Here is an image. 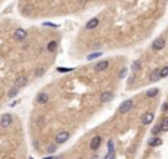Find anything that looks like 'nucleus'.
Returning <instances> with one entry per match:
<instances>
[{"mask_svg":"<svg viewBox=\"0 0 168 159\" xmlns=\"http://www.w3.org/2000/svg\"><path fill=\"white\" fill-rule=\"evenodd\" d=\"M18 91H19V89H16V87H13V89L11 90V91H9V99H11V97H13V96H16V94H18Z\"/></svg>","mask_w":168,"mask_h":159,"instance_id":"obj_19","label":"nucleus"},{"mask_svg":"<svg viewBox=\"0 0 168 159\" xmlns=\"http://www.w3.org/2000/svg\"><path fill=\"white\" fill-rule=\"evenodd\" d=\"M56 159V158H55ZM58 159H64V156H59V158H58Z\"/></svg>","mask_w":168,"mask_h":159,"instance_id":"obj_33","label":"nucleus"},{"mask_svg":"<svg viewBox=\"0 0 168 159\" xmlns=\"http://www.w3.org/2000/svg\"><path fill=\"white\" fill-rule=\"evenodd\" d=\"M115 158V152H108V155L105 156V159H114Z\"/></svg>","mask_w":168,"mask_h":159,"instance_id":"obj_27","label":"nucleus"},{"mask_svg":"<svg viewBox=\"0 0 168 159\" xmlns=\"http://www.w3.org/2000/svg\"><path fill=\"white\" fill-rule=\"evenodd\" d=\"M153 118H155V115H153L152 112H146V114H143V116H142V124L143 125H149L150 122L153 121Z\"/></svg>","mask_w":168,"mask_h":159,"instance_id":"obj_4","label":"nucleus"},{"mask_svg":"<svg viewBox=\"0 0 168 159\" xmlns=\"http://www.w3.org/2000/svg\"><path fill=\"white\" fill-rule=\"evenodd\" d=\"M13 37H15V40H25L27 31L24 30V28H18V30L15 31V34H13Z\"/></svg>","mask_w":168,"mask_h":159,"instance_id":"obj_7","label":"nucleus"},{"mask_svg":"<svg viewBox=\"0 0 168 159\" xmlns=\"http://www.w3.org/2000/svg\"><path fill=\"white\" fill-rule=\"evenodd\" d=\"M12 119L13 118H12L11 114H3L0 116V127H2V128H8L12 124Z\"/></svg>","mask_w":168,"mask_h":159,"instance_id":"obj_1","label":"nucleus"},{"mask_svg":"<svg viewBox=\"0 0 168 159\" xmlns=\"http://www.w3.org/2000/svg\"><path fill=\"white\" fill-rule=\"evenodd\" d=\"M56 147H58L56 144H50V146L47 147V152H49V153H53V152L56 150Z\"/></svg>","mask_w":168,"mask_h":159,"instance_id":"obj_26","label":"nucleus"},{"mask_svg":"<svg viewBox=\"0 0 168 159\" xmlns=\"http://www.w3.org/2000/svg\"><path fill=\"white\" fill-rule=\"evenodd\" d=\"M47 100H49V96H47V93H38L37 97H35V102L40 105H44L47 103Z\"/></svg>","mask_w":168,"mask_h":159,"instance_id":"obj_8","label":"nucleus"},{"mask_svg":"<svg viewBox=\"0 0 168 159\" xmlns=\"http://www.w3.org/2000/svg\"><path fill=\"white\" fill-rule=\"evenodd\" d=\"M43 74H44V68H38V69H35V77H41Z\"/></svg>","mask_w":168,"mask_h":159,"instance_id":"obj_23","label":"nucleus"},{"mask_svg":"<svg viewBox=\"0 0 168 159\" xmlns=\"http://www.w3.org/2000/svg\"><path fill=\"white\" fill-rule=\"evenodd\" d=\"M100 141H102L100 136H94L93 139H91V143H90V149H91V150H97L99 146H100Z\"/></svg>","mask_w":168,"mask_h":159,"instance_id":"obj_6","label":"nucleus"},{"mask_svg":"<svg viewBox=\"0 0 168 159\" xmlns=\"http://www.w3.org/2000/svg\"><path fill=\"white\" fill-rule=\"evenodd\" d=\"M80 159H83V158H80Z\"/></svg>","mask_w":168,"mask_h":159,"instance_id":"obj_35","label":"nucleus"},{"mask_svg":"<svg viewBox=\"0 0 168 159\" xmlns=\"http://www.w3.org/2000/svg\"><path fill=\"white\" fill-rule=\"evenodd\" d=\"M97 158H99V156H96V155H94V156H91V159H97Z\"/></svg>","mask_w":168,"mask_h":159,"instance_id":"obj_32","label":"nucleus"},{"mask_svg":"<svg viewBox=\"0 0 168 159\" xmlns=\"http://www.w3.org/2000/svg\"><path fill=\"white\" fill-rule=\"evenodd\" d=\"M25 84H27V77L21 75V77H18V78L15 80V84H13V87H16V89H21V87H24Z\"/></svg>","mask_w":168,"mask_h":159,"instance_id":"obj_10","label":"nucleus"},{"mask_svg":"<svg viewBox=\"0 0 168 159\" xmlns=\"http://www.w3.org/2000/svg\"><path fill=\"white\" fill-rule=\"evenodd\" d=\"M99 56H102V52H96V53H90L89 56H87V59L91 60V59H96V58H99Z\"/></svg>","mask_w":168,"mask_h":159,"instance_id":"obj_17","label":"nucleus"},{"mask_svg":"<svg viewBox=\"0 0 168 159\" xmlns=\"http://www.w3.org/2000/svg\"><path fill=\"white\" fill-rule=\"evenodd\" d=\"M56 46H58V44H56V41H55V40L50 41V43L47 44V50H49V52H53V50L56 49Z\"/></svg>","mask_w":168,"mask_h":159,"instance_id":"obj_18","label":"nucleus"},{"mask_svg":"<svg viewBox=\"0 0 168 159\" xmlns=\"http://www.w3.org/2000/svg\"><path fill=\"white\" fill-rule=\"evenodd\" d=\"M167 109H168V102H165V103L162 105V111L165 112V111H167Z\"/></svg>","mask_w":168,"mask_h":159,"instance_id":"obj_30","label":"nucleus"},{"mask_svg":"<svg viewBox=\"0 0 168 159\" xmlns=\"http://www.w3.org/2000/svg\"><path fill=\"white\" fill-rule=\"evenodd\" d=\"M43 159H55V156H46V158H43Z\"/></svg>","mask_w":168,"mask_h":159,"instance_id":"obj_31","label":"nucleus"},{"mask_svg":"<svg viewBox=\"0 0 168 159\" xmlns=\"http://www.w3.org/2000/svg\"><path fill=\"white\" fill-rule=\"evenodd\" d=\"M28 159H34V158H28Z\"/></svg>","mask_w":168,"mask_h":159,"instance_id":"obj_34","label":"nucleus"},{"mask_svg":"<svg viewBox=\"0 0 168 159\" xmlns=\"http://www.w3.org/2000/svg\"><path fill=\"white\" fill-rule=\"evenodd\" d=\"M161 144H162V140H161L159 137H152V139H150L149 140V146H152V147H158V146H161Z\"/></svg>","mask_w":168,"mask_h":159,"instance_id":"obj_12","label":"nucleus"},{"mask_svg":"<svg viewBox=\"0 0 168 159\" xmlns=\"http://www.w3.org/2000/svg\"><path fill=\"white\" fill-rule=\"evenodd\" d=\"M161 78V69H155V71H152V74H150V77H149V80L152 83H155V81H158Z\"/></svg>","mask_w":168,"mask_h":159,"instance_id":"obj_13","label":"nucleus"},{"mask_svg":"<svg viewBox=\"0 0 168 159\" xmlns=\"http://www.w3.org/2000/svg\"><path fill=\"white\" fill-rule=\"evenodd\" d=\"M112 99H114V93H112V91H103L100 94V100H102V102H105V103L111 102Z\"/></svg>","mask_w":168,"mask_h":159,"instance_id":"obj_9","label":"nucleus"},{"mask_svg":"<svg viewBox=\"0 0 168 159\" xmlns=\"http://www.w3.org/2000/svg\"><path fill=\"white\" fill-rule=\"evenodd\" d=\"M161 130H162V128H161V124H159V125H156V127H153V130H152V134H155V136H156V134L159 133Z\"/></svg>","mask_w":168,"mask_h":159,"instance_id":"obj_24","label":"nucleus"},{"mask_svg":"<svg viewBox=\"0 0 168 159\" xmlns=\"http://www.w3.org/2000/svg\"><path fill=\"white\" fill-rule=\"evenodd\" d=\"M164 47H165V40H164V38H158V40H155L152 43V49H153V50H162Z\"/></svg>","mask_w":168,"mask_h":159,"instance_id":"obj_5","label":"nucleus"},{"mask_svg":"<svg viewBox=\"0 0 168 159\" xmlns=\"http://www.w3.org/2000/svg\"><path fill=\"white\" fill-rule=\"evenodd\" d=\"M131 107H133V100L127 99V100H124L123 103L120 105V112L121 114H127V112L131 111Z\"/></svg>","mask_w":168,"mask_h":159,"instance_id":"obj_2","label":"nucleus"},{"mask_svg":"<svg viewBox=\"0 0 168 159\" xmlns=\"http://www.w3.org/2000/svg\"><path fill=\"white\" fill-rule=\"evenodd\" d=\"M165 77H168V66H164L161 69V78H165Z\"/></svg>","mask_w":168,"mask_h":159,"instance_id":"obj_20","label":"nucleus"},{"mask_svg":"<svg viewBox=\"0 0 168 159\" xmlns=\"http://www.w3.org/2000/svg\"><path fill=\"white\" fill-rule=\"evenodd\" d=\"M109 66V62L108 60H102V62H99V63H96V66H94V71H103V69H106V68Z\"/></svg>","mask_w":168,"mask_h":159,"instance_id":"obj_11","label":"nucleus"},{"mask_svg":"<svg viewBox=\"0 0 168 159\" xmlns=\"http://www.w3.org/2000/svg\"><path fill=\"white\" fill-rule=\"evenodd\" d=\"M44 27H52V28H56V24H52V22H44Z\"/></svg>","mask_w":168,"mask_h":159,"instance_id":"obj_29","label":"nucleus"},{"mask_svg":"<svg viewBox=\"0 0 168 159\" xmlns=\"http://www.w3.org/2000/svg\"><path fill=\"white\" fill-rule=\"evenodd\" d=\"M125 74H127V68H123V69L120 71V75H118V77H120L121 80H123V78L125 77Z\"/></svg>","mask_w":168,"mask_h":159,"instance_id":"obj_25","label":"nucleus"},{"mask_svg":"<svg viewBox=\"0 0 168 159\" xmlns=\"http://www.w3.org/2000/svg\"><path fill=\"white\" fill-rule=\"evenodd\" d=\"M158 94V89H150L146 91V97H149V99H152V97H155Z\"/></svg>","mask_w":168,"mask_h":159,"instance_id":"obj_15","label":"nucleus"},{"mask_svg":"<svg viewBox=\"0 0 168 159\" xmlns=\"http://www.w3.org/2000/svg\"><path fill=\"white\" fill-rule=\"evenodd\" d=\"M108 150L109 152H115V146H114V140H112V139L108 141Z\"/></svg>","mask_w":168,"mask_h":159,"instance_id":"obj_21","label":"nucleus"},{"mask_svg":"<svg viewBox=\"0 0 168 159\" xmlns=\"http://www.w3.org/2000/svg\"><path fill=\"white\" fill-rule=\"evenodd\" d=\"M58 71H59V72H71L72 68H59Z\"/></svg>","mask_w":168,"mask_h":159,"instance_id":"obj_28","label":"nucleus"},{"mask_svg":"<svg viewBox=\"0 0 168 159\" xmlns=\"http://www.w3.org/2000/svg\"><path fill=\"white\" fill-rule=\"evenodd\" d=\"M161 128H162V131H168V118L162 119V122H161Z\"/></svg>","mask_w":168,"mask_h":159,"instance_id":"obj_16","label":"nucleus"},{"mask_svg":"<svg viewBox=\"0 0 168 159\" xmlns=\"http://www.w3.org/2000/svg\"><path fill=\"white\" fill-rule=\"evenodd\" d=\"M97 25H99V19L94 18V19H90L89 22H87L86 28H87V30H93V28H96Z\"/></svg>","mask_w":168,"mask_h":159,"instance_id":"obj_14","label":"nucleus"},{"mask_svg":"<svg viewBox=\"0 0 168 159\" xmlns=\"http://www.w3.org/2000/svg\"><path fill=\"white\" fill-rule=\"evenodd\" d=\"M131 69L134 71V72H136L137 69H140V62H139V60H136V62L133 63V66H131Z\"/></svg>","mask_w":168,"mask_h":159,"instance_id":"obj_22","label":"nucleus"},{"mask_svg":"<svg viewBox=\"0 0 168 159\" xmlns=\"http://www.w3.org/2000/svg\"><path fill=\"white\" fill-rule=\"evenodd\" d=\"M69 139V133L68 131H60L59 134H56V144H62Z\"/></svg>","mask_w":168,"mask_h":159,"instance_id":"obj_3","label":"nucleus"}]
</instances>
